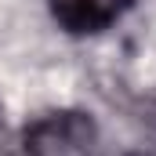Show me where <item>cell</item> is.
Segmentation results:
<instances>
[{"label":"cell","mask_w":156,"mask_h":156,"mask_svg":"<svg viewBox=\"0 0 156 156\" xmlns=\"http://www.w3.org/2000/svg\"><path fill=\"white\" fill-rule=\"evenodd\" d=\"M22 156H94L98 123L83 109H47L22 127Z\"/></svg>","instance_id":"1"},{"label":"cell","mask_w":156,"mask_h":156,"mask_svg":"<svg viewBox=\"0 0 156 156\" xmlns=\"http://www.w3.org/2000/svg\"><path fill=\"white\" fill-rule=\"evenodd\" d=\"M134 7V0H47L51 18L69 37H94L116 26Z\"/></svg>","instance_id":"2"},{"label":"cell","mask_w":156,"mask_h":156,"mask_svg":"<svg viewBox=\"0 0 156 156\" xmlns=\"http://www.w3.org/2000/svg\"><path fill=\"white\" fill-rule=\"evenodd\" d=\"M142 120H145L149 127H156V98H149V102L142 105Z\"/></svg>","instance_id":"3"},{"label":"cell","mask_w":156,"mask_h":156,"mask_svg":"<svg viewBox=\"0 0 156 156\" xmlns=\"http://www.w3.org/2000/svg\"><path fill=\"white\" fill-rule=\"evenodd\" d=\"M123 156H156V153H145V149H134V153H123Z\"/></svg>","instance_id":"4"}]
</instances>
